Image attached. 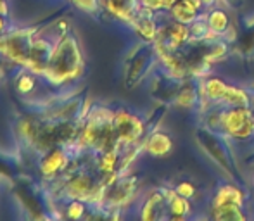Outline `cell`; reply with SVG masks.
Wrapping results in <instances>:
<instances>
[{
	"mask_svg": "<svg viewBox=\"0 0 254 221\" xmlns=\"http://www.w3.org/2000/svg\"><path fill=\"white\" fill-rule=\"evenodd\" d=\"M81 67V54L76 42L73 38H63L56 49L52 51V55L47 62L49 80L56 85H61L63 81L71 80L80 73Z\"/></svg>",
	"mask_w": 254,
	"mask_h": 221,
	"instance_id": "obj_1",
	"label": "cell"
},
{
	"mask_svg": "<svg viewBox=\"0 0 254 221\" xmlns=\"http://www.w3.org/2000/svg\"><path fill=\"white\" fill-rule=\"evenodd\" d=\"M113 126L118 140H125V142L137 140L142 135V131H144V126H142L140 121L135 116H131V114H128L127 110H120V112L114 114Z\"/></svg>",
	"mask_w": 254,
	"mask_h": 221,
	"instance_id": "obj_2",
	"label": "cell"
},
{
	"mask_svg": "<svg viewBox=\"0 0 254 221\" xmlns=\"http://www.w3.org/2000/svg\"><path fill=\"white\" fill-rule=\"evenodd\" d=\"M221 119H223L227 130L237 138H246L253 131L251 114H249V110L244 108L234 109V110H230V112L223 114Z\"/></svg>",
	"mask_w": 254,
	"mask_h": 221,
	"instance_id": "obj_3",
	"label": "cell"
},
{
	"mask_svg": "<svg viewBox=\"0 0 254 221\" xmlns=\"http://www.w3.org/2000/svg\"><path fill=\"white\" fill-rule=\"evenodd\" d=\"M67 165V158L63 151H52L45 156V159L42 161V171L44 174H56L59 173L61 169H64Z\"/></svg>",
	"mask_w": 254,
	"mask_h": 221,
	"instance_id": "obj_4",
	"label": "cell"
},
{
	"mask_svg": "<svg viewBox=\"0 0 254 221\" xmlns=\"http://www.w3.org/2000/svg\"><path fill=\"white\" fill-rule=\"evenodd\" d=\"M147 151L154 156H164L171 151V140L166 137V135H154V137L149 138L147 142Z\"/></svg>",
	"mask_w": 254,
	"mask_h": 221,
	"instance_id": "obj_5",
	"label": "cell"
},
{
	"mask_svg": "<svg viewBox=\"0 0 254 221\" xmlns=\"http://www.w3.org/2000/svg\"><path fill=\"white\" fill-rule=\"evenodd\" d=\"M223 204H241V192L237 188L232 187H225L220 190V194L214 199V208L216 206H223Z\"/></svg>",
	"mask_w": 254,
	"mask_h": 221,
	"instance_id": "obj_6",
	"label": "cell"
},
{
	"mask_svg": "<svg viewBox=\"0 0 254 221\" xmlns=\"http://www.w3.org/2000/svg\"><path fill=\"white\" fill-rule=\"evenodd\" d=\"M69 190L73 192L71 195H76V197H87L92 192V181L88 176H78L74 180H71Z\"/></svg>",
	"mask_w": 254,
	"mask_h": 221,
	"instance_id": "obj_7",
	"label": "cell"
},
{
	"mask_svg": "<svg viewBox=\"0 0 254 221\" xmlns=\"http://www.w3.org/2000/svg\"><path fill=\"white\" fill-rule=\"evenodd\" d=\"M131 3H133V0H107V7L111 12L121 17H130Z\"/></svg>",
	"mask_w": 254,
	"mask_h": 221,
	"instance_id": "obj_8",
	"label": "cell"
},
{
	"mask_svg": "<svg viewBox=\"0 0 254 221\" xmlns=\"http://www.w3.org/2000/svg\"><path fill=\"white\" fill-rule=\"evenodd\" d=\"M170 208H171V215L175 216V218H180V216H184L185 213L189 211V204H187V201L184 199V195H175L173 199H171V204H170Z\"/></svg>",
	"mask_w": 254,
	"mask_h": 221,
	"instance_id": "obj_9",
	"label": "cell"
},
{
	"mask_svg": "<svg viewBox=\"0 0 254 221\" xmlns=\"http://www.w3.org/2000/svg\"><path fill=\"white\" fill-rule=\"evenodd\" d=\"M116 161H118V156H116V152L114 151H106L102 154V158H101V169L104 171V173H113L114 171V166H116Z\"/></svg>",
	"mask_w": 254,
	"mask_h": 221,
	"instance_id": "obj_10",
	"label": "cell"
},
{
	"mask_svg": "<svg viewBox=\"0 0 254 221\" xmlns=\"http://www.w3.org/2000/svg\"><path fill=\"white\" fill-rule=\"evenodd\" d=\"M173 12H175V16H177V19H180L182 23H187V21L194 19V12H195V10H192L189 5H185L184 2H180L173 9Z\"/></svg>",
	"mask_w": 254,
	"mask_h": 221,
	"instance_id": "obj_11",
	"label": "cell"
},
{
	"mask_svg": "<svg viewBox=\"0 0 254 221\" xmlns=\"http://www.w3.org/2000/svg\"><path fill=\"white\" fill-rule=\"evenodd\" d=\"M227 90H228V87H225V85L218 80H213L207 83V94H209V97H213V99H220V97L225 99Z\"/></svg>",
	"mask_w": 254,
	"mask_h": 221,
	"instance_id": "obj_12",
	"label": "cell"
},
{
	"mask_svg": "<svg viewBox=\"0 0 254 221\" xmlns=\"http://www.w3.org/2000/svg\"><path fill=\"white\" fill-rule=\"evenodd\" d=\"M16 87L21 94H28V92L33 90V87H35L33 76H30L28 73H21V76L17 78V81H16Z\"/></svg>",
	"mask_w": 254,
	"mask_h": 221,
	"instance_id": "obj_13",
	"label": "cell"
},
{
	"mask_svg": "<svg viewBox=\"0 0 254 221\" xmlns=\"http://www.w3.org/2000/svg\"><path fill=\"white\" fill-rule=\"evenodd\" d=\"M225 26H227V16H225L223 12L211 14L209 28H213V30H216V31H221V30H225Z\"/></svg>",
	"mask_w": 254,
	"mask_h": 221,
	"instance_id": "obj_14",
	"label": "cell"
},
{
	"mask_svg": "<svg viewBox=\"0 0 254 221\" xmlns=\"http://www.w3.org/2000/svg\"><path fill=\"white\" fill-rule=\"evenodd\" d=\"M83 211H85L83 204H81V202H78V201H74V202H71V206L67 208V216H69V218H73V220H78L81 215H83Z\"/></svg>",
	"mask_w": 254,
	"mask_h": 221,
	"instance_id": "obj_15",
	"label": "cell"
},
{
	"mask_svg": "<svg viewBox=\"0 0 254 221\" xmlns=\"http://www.w3.org/2000/svg\"><path fill=\"white\" fill-rule=\"evenodd\" d=\"M138 31L142 33V37L144 38H152L154 37V24H152V21H149V19H144L140 24H138Z\"/></svg>",
	"mask_w": 254,
	"mask_h": 221,
	"instance_id": "obj_16",
	"label": "cell"
},
{
	"mask_svg": "<svg viewBox=\"0 0 254 221\" xmlns=\"http://www.w3.org/2000/svg\"><path fill=\"white\" fill-rule=\"evenodd\" d=\"M185 37H187V28H184L182 24H178V26H175L171 30V38L175 40V44H182L185 40Z\"/></svg>",
	"mask_w": 254,
	"mask_h": 221,
	"instance_id": "obj_17",
	"label": "cell"
},
{
	"mask_svg": "<svg viewBox=\"0 0 254 221\" xmlns=\"http://www.w3.org/2000/svg\"><path fill=\"white\" fill-rule=\"evenodd\" d=\"M177 194L184 195V197H190V195L194 194V187H192L190 183H182L180 187H178Z\"/></svg>",
	"mask_w": 254,
	"mask_h": 221,
	"instance_id": "obj_18",
	"label": "cell"
},
{
	"mask_svg": "<svg viewBox=\"0 0 254 221\" xmlns=\"http://www.w3.org/2000/svg\"><path fill=\"white\" fill-rule=\"evenodd\" d=\"M144 3L151 9H159V7L164 5V0H144Z\"/></svg>",
	"mask_w": 254,
	"mask_h": 221,
	"instance_id": "obj_19",
	"label": "cell"
},
{
	"mask_svg": "<svg viewBox=\"0 0 254 221\" xmlns=\"http://www.w3.org/2000/svg\"><path fill=\"white\" fill-rule=\"evenodd\" d=\"M185 5H189L192 10H197L199 9V0H184Z\"/></svg>",
	"mask_w": 254,
	"mask_h": 221,
	"instance_id": "obj_20",
	"label": "cell"
},
{
	"mask_svg": "<svg viewBox=\"0 0 254 221\" xmlns=\"http://www.w3.org/2000/svg\"><path fill=\"white\" fill-rule=\"evenodd\" d=\"M0 14H2V16L7 14V3L3 2V0H0Z\"/></svg>",
	"mask_w": 254,
	"mask_h": 221,
	"instance_id": "obj_21",
	"label": "cell"
},
{
	"mask_svg": "<svg viewBox=\"0 0 254 221\" xmlns=\"http://www.w3.org/2000/svg\"><path fill=\"white\" fill-rule=\"evenodd\" d=\"M3 28H5V21H3L2 14H0V33H2V31H3Z\"/></svg>",
	"mask_w": 254,
	"mask_h": 221,
	"instance_id": "obj_22",
	"label": "cell"
},
{
	"mask_svg": "<svg viewBox=\"0 0 254 221\" xmlns=\"http://www.w3.org/2000/svg\"><path fill=\"white\" fill-rule=\"evenodd\" d=\"M204 2H213V0H204Z\"/></svg>",
	"mask_w": 254,
	"mask_h": 221,
	"instance_id": "obj_23",
	"label": "cell"
}]
</instances>
